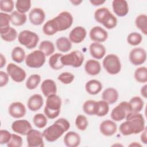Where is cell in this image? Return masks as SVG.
I'll list each match as a JSON object with an SVG mask.
<instances>
[{"instance_id": "6da1fadb", "label": "cell", "mask_w": 147, "mask_h": 147, "mask_svg": "<svg viewBox=\"0 0 147 147\" xmlns=\"http://www.w3.org/2000/svg\"><path fill=\"white\" fill-rule=\"evenodd\" d=\"M126 121L119 126V131L125 136L141 133L146 127L145 119L140 113H130L126 117Z\"/></svg>"}, {"instance_id": "7a4b0ae2", "label": "cell", "mask_w": 147, "mask_h": 147, "mask_svg": "<svg viewBox=\"0 0 147 147\" xmlns=\"http://www.w3.org/2000/svg\"><path fill=\"white\" fill-rule=\"evenodd\" d=\"M70 127V123L64 118L57 119L52 125L46 128L42 132L44 138L49 142L57 140Z\"/></svg>"}, {"instance_id": "3957f363", "label": "cell", "mask_w": 147, "mask_h": 147, "mask_svg": "<svg viewBox=\"0 0 147 147\" xmlns=\"http://www.w3.org/2000/svg\"><path fill=\"white\" fill-rule=\"evenodd\" d=\"M61 103V98L56 94L47 97L46 105L44 109V114L49 119H53L57 118L60 113Z\"/></svg>"}, {"instance_id": "277c9868", "label": "cell", "mask_w": 147, "mask_h": 147, "mask_svg": "<svg viewBox=\"0 0 147 147\" xmlns=\"http://www.w3.org/2000/svg\"><path fill=\"white\" fill-rule=\"evenodd\" d=\"M94 18L98 22L102 24L108 29H112L117 25V18L107 7L96 9L94 13Z\"/></svg>"}, {"instance_id": "5b68a950", "label": "cell", "mask_w": 147, "mask_h": 147, "mask_svg": "<svg viewBox=\"0 0 147 147\" xmlns=\"http://www.w3.org/2000/svg\"><path fill=\"white\" fill-rule=\"evenodd\" d=\"M84 60L83 54L78 50H75L68 54L63 55L61 62L64 66H71L79 68L82 66Z\"/></svg>"}, {"instance_id": "8992f818", "label": "cell", "mask_w": 147, "mask_h": 147, "mask_svg": "<svg viewBox=\"0 0 147 147\" xmlns=\"http://www.w3.org/2000/svg\"><path fill=\"white\" fill-rule=\"evenodd\" d=\"M18 40L20 44L29 49H32L37 46L39 41V37L33 31L24 30L18 34Z\"/></svg>"}, {"instance_id": "52a82bcc", "label": "cell", "mask_w": 147, "mask_h": 147, "mask_svg": "<svg viewBox=\"0 0 147 147\" xmlns=\"http://www.w3.org/2000/svg\"><path fill=\"white\" fill-rule=\"evenodd\" d=\"M103 67L110 75H116L121 69V63L119 57L115 54H109L103 60Z\"/></svg>"}, {"instance_id": "ba28073f", "label": "cell", "mask_w": 147, "mask_h": 147, "mask_svg": "<svg viewBox=\"0 0 147 147\" xmlns=\"http://www.w3.org/2000/svg\"><path fill=\"white\" fill-rule=\"evenodd\" d=\"M26 65L32 68H39L45 62V55L40 50H35L29 53L25 58Z\"/></svg>"}, {"instance_id": "9c48e42d", "label": "cell", "mask_w": 147, "mask_h": 147, "mask_svg": "<svg viewBox=\"0 0 147 147\" xmlns=\"http://www.w3.org/2000/svg\"><path fill=\"white\" fill-rule=\"evenodd\" d=\"M53 20L56 25L58 32L64 31L69 28L72 26L74 21L72 14L67 11L60 13Z\"/></svg>"}, {"instance_id": "30bf717a", "label": "cell", "mask_w": 147, "mask_h": 147, "mask_svg": "<svg viewBox=\"0 0 147 147\" xmlns=\"http://www.w3.org/2000/svg\"><path fill=\"white\" fill-rule=\"evenodd\" d=\"M131 112V110L129 102L123 101L112 110L110 117L113 121L119 122L125 119L127 115Z\"/></svg>"}, {"instance_id": "8fae6325", "label": "cell", "mask_w": 147, "mask_h": 147, "mask_svg": "<svg viewBox=\"0 0 147 147\" xmlns=\"http://www.w3.org/2000/svg\"><path fill=\"white\" fill-rule=\"evenodd\" d=\"M6 71L10 78L17 83L23 82L26 76V72L24 69L12 63L7 64Z\"/></svg>"}, {"instance_id": "7c38bea8", "label": "cell", "mask_w": 147, "mask_h": 147, "mask_svg": "<svg viewBox=\"0 0 147 147\" xmlns=\"http://www.w3.org/2000/svg\"><path fill=\"white\" fill-rule=\"evenodd\" d=\"M42 133L40 131L32 129L26 134L28 147H44V143Z\"/></svg>"}, {"instance_id": "4fadbf2b", "label": "cell", "mask_w": 147, "mask_h": 147, "mask_svg": "<svg viewBox=\"0 0 147 147\" xmlns=\"http://www.w3.org/2000/svg\"><path fill=\"white\" fill-rule=\"evenodd\" d=\"M146 60V52L142 48H134L129 53V60L134 65H140L144 64Z\"/></svg>"}, {"instance_id": "5bb4252c", "label": "cell", "mask_w": 147, "mask_h": 147, "mask_svg": "<svg viewBox=\"0 0 147 147\" xmlns=\"http://www.w3.org/2000/svg\"><path fill=\"white\" fill-rule=\"evenodd\" d=\"M32 126L31 123L26 119H18L14 121L11 125L12 130L22 136H26Z\"/></svg>"}, {"instance_id": "9a60e30c", "label": "cell", "mask_w": 147, "mask_h": 147, "mask_svg": "<svg viewBox=\"0 0 147 147\" xmlns=\"http://www.w3.org/2000/svg\"><path fill=\"white\" fill-rule=\"evenodd\" d=\"M90 39L95 42H103L108 38V33L100 26H96L90 30L89 33Z\"/></svg>"}, {"instance_id": "2e32d148", "label": "cell", "mask_w": 147, "mask_h": 147, "mask_svg": "<svg viewBox=\"0 0 147 147\" xmlns=\"http://www.w3.org/2000/svg\"><path fill=\"white\" fill-rule=\"evenodd\" d=\"M87 35L86 29L81 26L75 27L69 34V39L71 42L79 44L84 41Z\"/></svg>"}, {"instance_id": "e0dca14e", "label": "cell", "mask_w": 147, "mask_h": 147, "mask_svg": "<svg viewBox=\"0 0 147 147\" xmlns=\"http://www.w3.org/2000/svg\"><path fill=\"white\" fill-rule=\"evenodd\" d=\"M26 109L25 105L20 102L11 103L9 107V113L11 117L14 118H21L25 116Z\"/></svg>"}, {"instance_id": "ac0fdd59", "label": "cell", "mask_w": 147, "mask_h": 147, "mask_svg": "<svg viewBox=\"0 0 147 147\" xmlns=\"http://www.w3.org/2000/svg\"><path fill=\"white\" fill-rule=\"evenodd\" d=\"M29 21L34 25H40L45 21V13L40 7H35L31 10L29 14Z\"/></svg>"}, {"instance_id": "d6986e66", "label": "cell", "mask_w": 147, "mask_h": 147, "mask_svg": "<svg viewBox=\"0 0 147 147\" xmlns=\"http://www.w3.org/2000/svg\"><path fill=\"white\" fill-rule=\"evenodd\" d=\"M114 13L118 17H124L129 12V5L125 0H114L112 2Z\"/></svg>"}, {"instance_id": "ffe728a7", "label": "cell", "mask_w": 147, "mask_h": 147, "mask_svg": "<svg viewBox=\"0 0 147 147\" xmlns=\"http://www.w3.org/2000/svg\"><path fill=\"white\" fill-rule=\"evenodd\" d=\"M100 132L104 136L109 137L116 133L117 130V124L112 120L107 119L102 121L99 126Z\"/></svg>"}, {"instance_id": "44dd1931", "label": "cell", "mask_w": 147, "mask_h": 147, "mask_svg": "<svg viewBox=\"0 0 147 147\" xmlns=\"http://www.w3.org/2000/svg\"><path fill=\"white\" fill-rule=\"evenodd\" d=\"M89 51L90 55L95 59H102L106 53L105 46L99 42H92L90 45Z\"/></svg>"}, {"instance_id": "7402d4cb", "label": "cell", "mask_w": 147, "mask_h": 147, "mask_svg": "<svg viewBox=\"0 0 147 147\" xmlns=\"http://www.w3.org/2000/svg\"><path fill=\"white\" fill-rule=\"evenodd\" d=\"M44 104V99L40 94H36L29 97L27 102L28 109L32 111L39 110Z\"/></svg>"}, {"instance_id": "603a6c76", "label": "cell", "mask_w": 147, "mask_h": 147, "mask_svg": "<svg viewBox=\"0 0 147 147\" xmlns=\"http://www.w3.org/2000/svg\"><path fill=\"white\" fill-rule=\"evenodd\" d=\"M63 141L65 146L68 147H77L80 144L81 138L78 133L70 131L65 134Z\"/></svg>"}, {"instance_id": "cb8c5ba5", "label": "cell", "mask_w": 147, "mask_h": 147, "mask_svg": "<svg viewBox=\"0 0 147 147\" xmlns=\"http://www.w3.org/2000/svg\"><path fill=\"white\" fill-rule=\"evenodd\" d=\"M41 90L45 97L49 95L56 94L57 86L56 83L52 79L44 80L41 85Z\"/></svg>"}, {"instance_id": "d4e9b609", "label": "cell", "mask_w": 147, "mask_h": 147, "mask_svg": "<svg viewBox=\"0 0 147 147\" xmlns=\"http://www.w3.org/2000/svg\"><path fill=\"white\" fill-rule=\"evenodd\" d=\"M84 69L86 73L91 76L98 75L101 71L100 63L96 60L89 59L84 65Z\"/></svg>"}, {"instance_id": "484cf974", "label": "cell", "mask_w": 147, "mask_h": 147, "mask_svg": "<svg viewBox=\"0 0 147 147\" xmlns=\"http://www.w3.org/2000/svg\"><path fill=\"white\" fill-rule=\"evenodd\" d=\"M119 96L118 91L113 87L106 88L102 94V98L103 100L106 102L109 105H112L115 103Z\"/></svg>"}, {"instance_id": "4316f807", "label": "cell", "mask_w": 147, "mask_h": 147, "mask_svg": "<svg viewBox=\"0 0 147 147\" xmlns=\"http://www.w3.org/2000/svg\"><path fill=\"white\" fill-rule=\"evenodd\" d=\"M85 89L87 93L90 95H96L102 89V83L96 79H91L88 81L85 84Z\"/></svg>"}, {"instance_id": "83f0119b", "label": "cell", "mask_w": 147, "mask_h": 147, "mask_svg": "<svg viewBox=\"0 0 147 147\" xmlns=\"http://www.w3.org/2000/svg\"><path fill=\"white\" fill-rule=\"evenodd\" d=\"M56 46L60 52L66 53L72 48V42L68 38L60 37L56 40Z\"/></svg>"}, {"instance_id": "f1b7e54d", "label": "cell", "mask_w": 147, "mask_h": 147, "mask_svg": "<svg viewBox=\"0 0 147 147\" xmlns=\"http://www.w3.org/2000/svg\"><path fill=\"white\" fill-rule=\"evenodd\" d=\"M11 23L14 26H22L25 24L27 20V16L25 14L21 13L17 10L13 11L11 14Z\"/></svg>"}, {"instance_id": "f546056e", "label": "cell", "mask_w": 147, "mask_h": 147, "mask_svg": "<svg viewBox=\"0 0 147 147\" xmlns=\"http://www.w3.org/2000/svg\"><path fill=\"white\" fill-rule=\"evenodd\" d=\"M0 34L1 38L6 42L14 41L18 36L17 30L11 26L3 31H0Z\"/></svg>"}, {"instance_id": "4dcf8cb0", "label": "cell", "mask_w": 147, "mask_h": 147, "mask_svg": "<svg viewBox=\"0 0 147 147\" xmlns=\"http://www.w3.org/2000/svg\"><path fill=\"white\" fill-rule=\"evenodd\" d=\"M83 109L84 112L89 115H96L98 109V101L87 100L83 103Z\"/></svg>"}, {"instance_id": "1f68e13d", "label": "cell", "mask_w": 147, "mask_h": 147, "mask_svg": "<svg viewBox=\"0 0 147 147\" xmlns=\"http://www.w3.org/2000/svg\"><path fill=\"white\" fill-rule=\"evenodd\" d=\"M130 106L131 112L140 113L144 108V102L142 99L138 96H135L131 98L129 102Z\"/></svg>"}, {"instance_id": "d6a6232c", "label": "cell", "mask_w": 147, "mask_h": 147, "mask_svg": "<svg viewBox=\"0 0 147 147\" xmlns=\"http://www.w3.org/2000/svg\"><path fill=\"white\" fill-rule=\"evenodd\" d=\"M38 49L44 53L45 56H49L53 55L55 49L53 43L49 40L42 41L39 45Z\"/></svg>"}, {"instance_id": "836d02e7", "label": "cell", "mask_w": 147, "mask_h": 147, "mask_svg": "<svg viewBox=\"0 0 147 147\" xmlns=\"http://www.w3.org/2000/svg\"><path fill=\"white\" fill-rule=\"evenodd\" d=\"M11 57L14 61L17 63H21L25 60V52L21 47H16L12 50Z\"/></svg>"}, {"instance_id": "e575fe53", "label": "cell", "mask_w": 147, "mask_h": 147, "mask_svg": "<svg viewBox=\"0 0 147 147\" xmlns=\"http://www.w3.org/2000/svg\"><path fill=\"white\" fill-rule=\"evenodd\" d=\"M63 54L60 53H56L52 55L49 59V65L53 69L59 70L63 68L64 65L61 62V57Z\"/></svg>"}, {"instance_id": "d590c367", "label": "cell", "mask_w": 147, "mask_h": 147, "mask_svg": "<svg viewBox=\"0 0 147 147\" xmlns=\"http://www.w3.org/2000/svg\"><path fill=\"white\" fill-rule=\"evenodd\" d=\"M136 27L144 34H147V16L145 14L138 15L135 20Z\"/></svg>"}, {"instance_id": "8d00e7d4", "label": "cell", "mask_w": 147, "mask_h": 147, "mask_svg": "<svg viewBox=\"0 0 147 147\" xmlns=\"http://www.w3.org/2000/svg\"><path fill=\"white\" fill-rule=\"evenodd\" d=\"M42 32L44 34L47 36H53L58 32L53 18L47 21L42 26Z\"/></svg>"}, {"instance_id": "74e56055", "label": "cell", "mask_w": 147, "mask_h": 147, "mask_svg": "<svg viewBox=\"0 0 147 147\" xmlns=\"http://www.w3.org/2000/svg\"><path fill=\"white\" fill-rule=\"evenodd\" d=\"M41 82V76L38 74H33L28 78L25 86L28 90L36 89Z\"/></svg>"}, {"instance_id": "f35d334b", "label": "cell", "mask_w": 147, "mask_h": 147, "mask_svg": "<svg viewBox=\"0 0 147 147\" xmlns=\"http://www.w3.org/2000/svg\"><path fill=\"white\" fill-rule=\"evenodd\" d=\"M136 80L139 83H144L147 82V68L145 67H141L137 68L134 74Z\"/></svg>"}, {"instance_id": "ab89813d", "label": "cell", "mask_w": 147, "mask_h": 147, "mask_svg": "<svg viewBox=\"0 0 147 147\" xmlns=\"http://www.w3.org/2000/svg\"><path fill=\"white\" fill-rule=\"evenodd\" d=\"M33 122L37 127L42 129L46 126L48 123V119L45 114L38 113L35 114L33 117Z\"/></svg>"}, {"instance_id": "60d3db41", "label": "cell", "mask_w": 147, "mask_h": 147, "mask_svg": "<svg viewBox=\"0 0 147 147\" xmlns=\"http://www.w3.org/2000/svg\"><path fill=\"white\" fill-rule=\"evenodd\" d=\"M16 7L18 12L25 14L30 9L31 1L29 0H17L16 2Z\"/></svg>"}, {"instance_id": "b9f144b4", "label": "cell", "mask_w": 147, "mask_h": 147, "mask_svg": "<svg viewBox=\"0 0 147 147\" xmlns=\"http://www.w3.org/2000/svg\"><path fill=\"white\" fill-rule=\"evenodd\" d=\"M142 40V35L138 32H131L127 37V42L132 46L138 45Z\"/></svg>"}, {"instance_id": "7bdbcfd3", "label": "cell", "mask_w": 147, "mask_h": 147, "mask_svg": "<svg viewBox=\"0 0 147 147\" xmlns=\"http://www.w3.org/2000/svg\"><path fill=\"white\" fill-rule=\"evenodd\" d=\"M109 111V104L105 100L98 101V109L96 115L98 117H104L108 114Z\"/></svg>"}, {"instance_id": "ee69618b", "label": "cell", "mask_w": 147, "mask_h": 147, "mask_svg": "<svg viewBox=\"0 0 147 147\" xmlns=\"http://www.w3.org/2000/svg\"><path fill=\"white\" fill-rule=\"evenodd\" d=\"M11 22L10 15L1 12L0 13V31H3L10 27Z\"/></svg>"}, {"instance_id": "f6af8a7d", "label": "cell", "mask_w": 147, "mask_h": 147, "mask_svg": "<svg viewBox=\"0 0 147 147\" xmlns=\"http://www.w3.org/2000/svg\"><path fill=\"white\" fill-rule=\"evenodd\" d=\"M88 125V120L86 116L79 114L78 115L75 119V125L78 129L81 131L85 130Z\"/></svg>"}, {"instance_id": "bcb514c9", "label": "cell", "mask_w": 147, "mask_h": 147, "mask_svg": "<svg viewBox=\"0 0 147 147\" xmlns=\"http://www.w3.org/2000/svg\"><path fill=\"white\" fill-rule=\"evenodd\" d=\"M14 7V3L12 0H1L0 9L4 13L13 12Z\"/></svg>"}, {"instance_id": "7dc6e473", "label": "cell", "mask_w": 147, "mask_h": 147, "mask_svg": "<svg viewBox=\"0 0 147 147\" xmlns=\"http://www.w3.org/2000/svg\"><path fill=\"white\" fill-rule=\"evenodd\" d=\"M74 78L75 76L74 74L68 72H62L57 77V79L64 84H68L71 83L74 81Z\"/></svg>"}, {"instance_id": "c3c4849f", "label": "cell", "mask_w": 147, "mask_h": 147, "mask_svg": "<svg viewBox=\"0 0 147 147\" xmlns=\"http://www.w3.org/2000/svg\"><path fill=\"white\" fill-rule=\"evenodd\" d=\"M22 145V138L16 134H11V137L7 144L8 147H21Z\"/></svg>"}, {"instance_id": "681fc988", "label": "cell", "mask_w": 147, "mask_h": 147, "mask_svg": "<svg viewBox=\"0 0 147 147\" xmlns=\"http://www.w3.org/2000/svg\"><path fill=\"white\" fill-rule=\"evenodd\" d=\"M11 137V134L6 130H0V144L1 145L7 144Z\"/></svg>"}, {"instance_id": "f907efd6", "label": "cell", "mask_w": 147, "mask_h": 147, "mask_svg": "<svg viewBox=\"0 0 147 147\" xmlns=\"http://www.w3.org/2000/svg\"><path fill=\"white\" fill-rule=\"evenodd\" d=\"M9 82V75L7 73L1 71H0V87L5 86Z\"/></svg>"}, {"instance_id": "816d5d0a", "label": "cell", "mask_w": 147, "mask_h": 147, "mask_svg": "<svg viewBox=\"0 0 147 147\" xmlns=\"http://www.w3.org/2000/svg\"><path fill=\"white\" fill-rule=\"evenodd\" d=\"M146 127L145 128V129L141 132V137H140V139L141 142L144 144H147V136H146Z\"/></svg>"}, {"instance_id": "f5cc1de1", "label": "cell", "mask_w": 147, "mask_h": 147, "mask_svg": "<svg viewBox=\"0 0 147 147\" xmlns=\"http://www.w3.org/2000/svg\"><path fill=\"white\" fill-rule=\"evenodd\" d=\"M6 63V57L3 56L2 53L0 54V68H2Z\"/></svg>"}, {"instance_id": "db71d44e", "label": "cell", "mask_w": 147, "mask_h": 147, "mask_svg": "<svg viewBox=\"0 0 147 147\" xmlns=\"http://www.w3.org/2000/svg\"><path fill=\"white\" fill-rule=\"evenodd\" d=\"M106 1L103 0H91L90 1V2L94 6H99L100 5L103 4Z\"/></svg>"}, {"instance_id": "11a10c76", "label": "cell", "mask_w": 147, "mask_h": 147, "mask_svg": "<svg viewBox=\"0 0 147 147\" xmlns=\"http://www.w3.org/2000/svg\"><path fill=\"white\" fill-rule=\"evenodd\" d=\"M146 88H147V85L145 84L144 86H143L141 88V95L145 98H147V94H146Z\"/></svg>"}, {"instance_id": "9f6ffc18", "label": "cell", "mask_w": 147, "mask_h": 147, "mask_svg": "<svg viewBox=\"0 0 147 147\" xmlns=\"http://www.w3.org/2000/svg\"><path fill=\"white\" fill-rule=\"evenodd\" d=\"M71 3H72V4L74 5H79V4H80L82 2V1H71Z\"/></svg>"}, {"instance_id": "6f0895ef", "label": "cell", "mask_w": 147, "mask_h": 147, "mask_svg": "<svg viewBox=\"0 0 147 147\" xmlns=\"http://www.w3.org/2000/svg\"><path fill=\"white\" fill-rule=\"evenodd\" d=\"M130 146H141V145L137 142H133L129 145Z\"/></svg>"}]
</instances>
